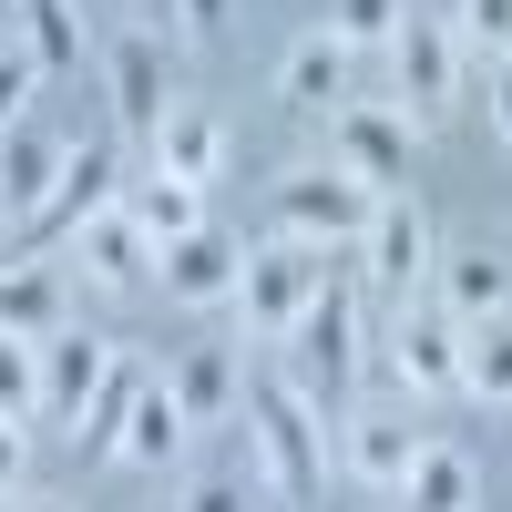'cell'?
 <instances>
[{
  "label": "cell",
  "mask_w": 512,
  "mask_h": 512,
  "mask_svg": "<svg viewBox=\"0 0 512 512\" xmlns=\"http://www.w3.org/2000/svg\"><path fill=\"white\" fill-rule=\"evenodd\" d=\"M267 216H277V236H287V246L338 256V246H359V236H369L379 195H369L359 175H338V164H297V175L267 195Z\"/></svg>",
  "instance_id": "1"
},
{
  "label": "cell",
  "mask_w": 512,
  "mask_h": 512,
  "mask_svg": "<svg viewBox=\"0 0 512 512\" xmlns=\"http://www.w3.org/2000/svg\"><path fill=\"white\" fill-rule=\"evenodd\" d=\"M390 82H400V123L410 134H431V123H451V103H461V41H451V21H420V11H400V31H390Z\"/></svg>",
  "instance_id": "2"
},
{
  "label": "cell",
  "mask_w": 512,
  "mask_h": 512,
  "mask_svg": "<svg viewBox=\"0 0 512 512\" xmlns=\"http://www.w3.org/2000/svg\"><path fill=\"white\" fill-rule=\"evenodd\" d=\"M287 338H297V379H308L297 400H308V410H328L338 390H349V369H359V297L328 277L308 308H297V328H287Z\"/></svg>",
  "instance_id": "3"
},
{
  "label": "cell",
  "mask_w": 512,
  "mask_h": 512,
  "mask_svg": "<svg viewBox=\"0 0 512 512\" xmlns=\"http://www.w3.org/2000/svg\"><path fill=\"white\" fill-rule=\"evenodd\" d=\"M246 420H256V451H267V482L297 502V492H318V410L287 390V379H246Z\"/></svg>",
  "instance_id": "4"
},
{
  "label": "cell",
  "mask_w": 512,
  "mask_h": 512,
  "mask_svg": "<svg viewBox=\"0 0 512 512\" xmlns=\"http://www.w3.org/2000/svg\"><path fill=\"white\" fill-rule=\"evenodd\" d=\"M318 287H328V256L277 236V246H256V256H246V277H236V308H246V328L287 338V328H297V308H308Z\"/></svg>",
  "instance_id": "5"
},
{
  "label": "cell",
  "mask_w": 512,
  "mask_h": 512,
  "mask_svg": "<svg viewBox=\"0 0 512 512\" xmlns=\"http://www.w3.org/2000/svg\"><path fill=\"white\" fill-rule=\"evenodd\" d=\"M328 164H338V175H359L369 195H400V185H410V123H400L390 103H338Z\"/></svg>",
  "instance_id": "6"
},
{
  "label": "cell",
  "mask_w": 512,
  "mask_h": 512,
  "mask_svg": "<svg viewBox=\"0 0 512 512\" xmlns=\"http://www.w3.org/2000/svg\"><path fill=\"white\" fill-rule=\"evenodd\" d=\"M113 195H123V164H113V144H72V154H62V185H52V205L31 216V246H72L93 216H113Z\"/></svg>",
  "instance_id": "7"
},
{
  "label": "cell",
  "mask_w": 512,
  "mask_h": 512,
  "mask_svg": "<svg viewBox=\"0 0 512 512\" xmlns=\"http://www.w3.org/2000/svg\"><path fill=\"white\" fill-rule=\"evenodd\" d=\"M113 338H93V328H52L41 338V420H82L93 410V390L113 379Z\"/></svg>",
  "instance_id": "8"
},
{
  "label": "cell",
  "mask_w": 512,
  "mask_h": 512,
  "mask_svg": "<svg viewBox=\"0 0 512 512\" xmlns=\"http://www.w3.org/2000/svg\"><path fill=\"white\" fill-rule=\"evenodd\" d=\"M154 267H164V297H185V308H226L236 277H246V246H236V236H216V226H195V236L164 246Z\"/></svg>",
  "instance_id": "9"
},
{
  "label": "cell",
  "mask_w": 512,
  "mask_h": 512,
  "mask_svg": "<svg viewBox=\"0 0 512 512\" xmlns=\"http://www.w3.org/2000/svg\"><path fill=\"white\" fill-rule=\"evenodd\" d=\"M390 369H400V390H420V400L461 390V328H451L441 308H400V338H390Z\"/></svg>",
  "instance_id": "10"
},
{
  "label": "cell",
  "mask_w": 512,
  "mask_h": 512,
  "mask_svg": "<svg viewBox=\"0 0 512 512\" xmlns=\"http://www.w3.org/2000/svg\"><path fill=\"white\" fill-rule=\"evenodd\" d=\"M359 256H369L359 277L400 297V287H410L420 267H431V226H420V205H410V195H379V216H369V236H359Z\"/></svg>",
  "instance_id": "11"
},
{
  "label": "cell",
  "mask_w": 512,
  "mask_h": 512,
  "mask_svg": "<svg viewBox=\"0 0 512 512\" xmlns=\"http://www.w3.org/2000/svg\"><path fill=\"white\" fill-rule=\"evenodd\" d=\"M164 113H175V103H164V41H154V31H123V41H113V123L154 144Z\"/></svg>",
  "instance_id": "12"
},
{
  "label": "cell",
  "mask_w": 512,
  "mask_h": 512,
  "mask_svg": "<svg viewBox=\"0 0 512 512\" xmlns=\"http://www.w3.org/2000/svg\"><path fill=\"white\" fill-rule=\"evenodd\" d=\"M216 164H226V123L216 113H195V103H175L154 123V175H175V185H216Z\"/></svg>",
  "instance_id": "13"
},
{
  "label": "cell",
  "mask_w": 512,
  "mask_h": 512,
  "mask_svg": "<svg viewBox=\"0 0 512 512\" xmlns=\"http://www.w3.org/2000/svg\"><path fill=\"white\" fill-rule=\"evenodd\" d=\"M502 297H512V267H502L492 246L441 256V318H451V328H492V318H502Z\"/></svg>",
  "instance_id": "14"
},
{
  "label": "cell",
  "mask_w": 512,
  "mask_h": 512,
  "mask_svg": "<svg viewBox=\"0 0 512 512\" xmlns=\"http://www.w3.org/2000/svg\"><path fill=\"white\" fill-rule=\"evenodd\" d=\"M52 185H62V144H41L31 123H11V134H0V216H41V205H52Z\"/></svg>",
  "instance_id": "15"
},
{
  "label": "cell",
  "mask_w": 512,
  "mask_h": 512,
  "mask_svg": "<svg viewBox=\"0 0 512 512\" xmlns=\"http://www.w3.org/2000/svg\"><path fill=\"white\" fill-rule=\"evenodd\" d=\"M410 461H420V431H410L400 410H359V420H349V472H359V482L400 492V482H410Z\"/></svg>",
  "instance_id": "16"
},
{
  "label": "cell",
  "mask_w": 512,
  "mask_h": 512,
  "mask_svg": "<svg viewBox=\"0 0 512 512\" xmlns=\"http://www.w3.org/2000/svg\"><path fill=\"white\" fill-rule=\"evenodd\" d=\"M113 205L134 216V236H144L154 256L175 246V236H195V226H205V195H195V185H175V175H144V185H123Z\"/></svg>",
  "instance_id": "17"
},
{
  "label": "cell",
  "mask_w": 512,
  "mask_h": 512,
  "mask_svg": "<svg viewBox=\"0 0 512 512\" xmlns=\"http://www.w3.org/2000/svg\"><path fill=\"white\" fill-rule=\"evenodd\" d=\"M390 502H400V512H472V502H482V472H472V461H461L451 441H420L410 482H400Z\"/></svg>",
  "instance_id": "18"
},
{
  "label": "cell",
  "mask_w": 512,
  "mask_h": 512,
  "mask_svg": "<svg viewBox=\"0 0 512 512\" xmlns=\"http://www.w3.org/2000/svg\"><path fill=\"white\" fill-rule=\"evenodd\" d=\"M195 441V420L175 410V390H164V379L144 369V390H134V420H123V461H144V472H164V461H175Z\"/></svg>",
  "instance_id": "19"
},
{
  "label": "cell",
  "mask_w": 512,
  "mask_h": 512,
  "mask_svg": "<svg viewBox=\"0 0 512 512\" xmlns=\"http://www.w3.org/2000/svg\"><path fill=\"white\" fill-rule=\"evenodd\" d=\"M72 256H82V277H93V287H134V277H154V246L134 236V216H123V205L82 226V236H72Z\"/></svg>",
  "instance_id": "20"
},
{
  "label": "cell",
  "mask_w": 512,
  "mask_h": 512,
  "mask_svg": "<svg viewBox=\"0 0 512 512\" xmlns=\"http://www.w3.org/2000/svg\"><path fill=\"white\" fill-rule=\"evenodd\" d=\"M277 93L297 103V113H328L338 93H349V41H328V31H308L297 52L277 62Z\"/></svg>",
  "instance_id": "21"
},
{
  "label": "cell",
  "mask_w": 512,
  "mask_h": 512,
  "mask_svg": "<svg viewBox=\"0 0 512 512\" xmlns=\"http://www.w3.org/2000/svg\"><path fill=\"white\" fill-rule=\"evenodd\" d=\"M62 328V277L52 267H0V338H52Z\"/></svg>",
  "instance_id": "22"
},
{
  "label": "cell",
  "mask_w": 512,
  "mask_h": 512,
  "mask_svg": "<svg viewBox=\"0 0 512 512\" xmlns=\"http://www.w3.org/2000/svg\"><path fill=\"white\" fill-rule=\"evenodd\" d=\"M134 390H144V369H134V359H113V379L93 390V410L72 420V451H82V461H123V420H134Z\"/></svg>",
  "instance_id": "23"
},
{
  "label": "cell",
  "mask_w": 512,
  "mask_h": 512,
  "mask_svg": "<svg viewBox=\"0 0 512 512\" xmlns=\"http://www.w3.org/2000/svg\"><path fill=\"white\" fill-rule=\"evenodd\" d=\"M164 390H175V410L195 420V431H205V420H226V410H236V349H185Z\"/></svg>",
  "instance_id": "24"
},
{
  "label": "cell",
  "mask_w": 512,
  "mask_h": 512,
  "mask_svg": "<svg viewBox=\"0 0 512 512\" xmlns=\"http://www.w3.org/2000/svg\"><path fill=\"white\" fill-rule=\"evenodd\" d=\"M21 52H31V72H72L82 62V21H72V0H21Z\"/></svg>",
  "instance_id": "25"
},
{
  "label": "cell",
  "mask_w": 512,
  "mask_h": 512,
  "mask_svg": "<svg viewBox=\"0 0 512 512\" xmlns=\"http://www.w3.org/2000/svg\"><path fill=\"white\" fill-rule=\"evenodd\" d=\"M461 390L472 400H512V318L461 328Z\"/></svg>",
  "instance_id": "26"
},
{
  "label": "cell",
  "mask_w": 512,
  "mask_h": 512,
  "mask_svg": "<svg viewBox=\"0 0 512 512\" xmlns=\"http://www.w3.org/2000/svg\"><path fill=\"white\" fill-rule=\"evenodd\" d=\"M0 420H11V431L41 420V349L31 338H0Z\"/></svg>",
  "instance_id": "27"
},
{
  "label": "cell",
  "mask_w": 512,
  "mask_h": 512,
  "mask_svg": "<svg viewBox=\"0 0 512 512\" xmlns=\"http://www.w3.org/2000/svg\"><path fill=\"white\" fill-rule=\"evenodd\" d=\"M328 41H349V52H369V41H390L400 31V0H328Z\"/></svg>",
  "instance_id": "28"
},
{
  "label": "cell",
  "mask_w": 512,
  "mask_h": 512,
  "mask_svg": "<svg viewBox=\"0 0 512 512\" xmlns=\"http://www.w3.org/2000/svg\"><path fill=\"white\" fill-rule=\"evenodd\" d=\"M451 41H461V52L512 62V0H461V11H451Z\"/></svg>",
  "instance_id": "29"
},
{
  "label": "cell",
  "mask_w": 512,
  "mask_h": 512,
  "mask_svg": "<svg viewBox=\"0 0 512 512\" xmlns=\"http://www.w3.org/2000/svg\"><path fill=\"white\" fill-rule=\"evenodd\" d=\"M31 82H41V72H31V52H0V134L31 113Z\"/></svg>",
  "instance_id": "30"
},
{
  "label": "cell",
  "mask_w": 512,
  "mask_h": 512,
  "mask_svg": "<svg viewBox=\"0 0 512 512\" xmlns=\"http://www.w3.org/2000/svg\"><path fill=\"white\" fill-rule=\"evenodd\" d=\"M175 512H267V502H256V492H246V482L226 472V482H195V492H185Z\"/></svg>",
  "instance_id": "31"
},
{
  "label": "cell",
  "mask_w": 512,
  "mask_h": 512,
  "mask_svg": "<svg viewBox=\"0 0 512 512\" xmlns=\"http://www.w3.org/2000/svg\"><path fill=\"white\" fill-rule=\"evenodd\" d=\"M21 472H31V431L0 420V502H21Z\"/></svg>",
  "instance_id": "32"
},
{
  "label": "cell",
  "mask_w": 512,
  "mask_h": 512,
  "mask_svg": "<svg viewBox=\"0 0 512 512\" xmlns=\"http://www.w3.org/2000/svg\"><path fill=\"white\" fill-rule=\"evenodd\" d=\"M226 11H236V0H175V21H185V31H226Z\"/></svg>",
  "instance_id": "33"
},
{
  "label": "cell",
  "mask_w": 512,
  "mask_h": 512,
  "mask_svg": "<svg viewBox=\"0 0 512 512\" xmlns=\"http://www.w3.org/2000/svg\"><path fill=\"white\" fill-rule=\"evenodd\" d=\"M492 134L512 144V62H492Z\"/></svg>",
  "instance_id": "34"
},
{
  "label": "cell",
  "mask_w": 512,
  "mask_h": 512,
  "mask_svg": "<svg viewBox=\"0 0 512 512\" xmlns=\"http://www.w3.org/2000/svg\"><path fill=\"white\" fill-rule=\"evenodd\" d=\"M0 512H72V502H52V492H21V502H0Z\"/></svg>",
  "instance_id": "35"
},
{
  "label": "cell",
  "mask_w": 512,
  "mask_h": 512,
  "mask_svg": "<svg viewBox=\"0 0 512 512\" xmlns=\"http://www.w3.org/2000/svg\"><path fill=\"white\" fill-rule=\"evenodd\" d=\"M11 11H21V0H0V21H11Z\"/></svg>",
  "instance_id": "36"
}]
</instances>
